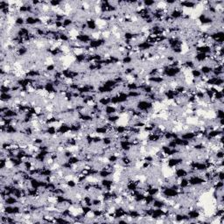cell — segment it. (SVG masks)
I'll list each match as a JSON object with an SVG mask.
<instances>
[{
  "mask_svg": "<svg viewBox=\"0 0 224 224\" xmlns=\"http://www.w3.org/2000/svg\"><path fill=\"white\" fill-rule=\"evenodd\" d=\"M104 114L106 116H111V115H114V114H117V110L116 107L110 104L106 107H104Z\"/></svg>",
  "mask_w": 224,
  "mask_h": 224,
  "instance_id": "cell-3",
  "label": "cell"
},
{
  "mask_svg": "<svg viewBox=\"0 0 224 224\" xmlns=\"http://www.w3.org/2000/svg\"><path fill=\"white\" fill-rule=\"evenodd\" d=\"M0 92H1V94H2V93H11V86L1 85Z\"/></svg>",
  "mask_w": 224,
  "mask_h": 224,
  "instance_id": "cell-6",
  "label": "cell"
},
{
  "mask_svg": "<svg viewBox=\"0 0 224 224\" xmlns=\"http://www.w3.org/2000/svg\"><path fill=\"white\" fill-rule=\"evenodd\" d=\"M13 96L11 93H2L1 96H0V99L2 102H4V103H10L13 100Z\"/></svg>",
  "mask_w": 224,
  "mask_h": 224,
  "instance_id": "cell-4",
  "label": "cell"
},
{
  "mask_svg": "<svg viewBox=\"0 0 224 224\" xmlns=\"http://www.w3.org/2000/svg\"><path fill=\"white\" fill-rule=\"evenodd\" d=\"M190 75L192 76V78H193V79H199L202 74H201V72L200 71V69H197V68H193V69H192L191 71H190Z\"/></svg>",
  "mask_w": 224,
  "mask_h": 224,
  "instance_id": "cell-5",
  "label": "cell"
},
{
  "mask_svg": "<svg viewBox=\"0 0 224 224\" xmlns=\"http://www.w3.org/2000/svg\"><path fill=\"white\" fill-rule=\"evenodd\" d=\"M174 176L176 178H179V179L186 178L188 176L187 170L186 168L182 167V166H179V167L174 169Z\"/></svg>",
  "mask_w": 224,
  "mask_h": 224,
  "instance_id": "cell-1",
  "label": "cell"
},
{
  "mask_svg": "<svg viewBox=\"0 0 224 224\" xmlns=\"http://www.w3.org/2000/svg\"><path fill=\"white\" fill-rule=\"evenodd\" d=\"M19 202V200L17 199L15 196L13 195H9L5 198L4 201H3V203H4V205H8V206H14V205H18Z\"/></svg>",
  "mask_w": 224,
  "mask_h": 224,
  "instance_id": "cell-2",
  "label": "cell"
},
{
  "mask_svg": "<svg viewBox=\"0 0 224 224\" xmlns=\"http://www.w3.org/2000/svg\"><path fill=\"white\" fill-rule=\"evenodd\" d=\"M217 180H220V181H223L224 180V173L223 171H221V172H218V174H217Z\"/></svg>",
  "mask_w": 224,
  "mask_h": 224,
  "instance_id": "cell-7",
  "label": "cell"
}]
</instances>
